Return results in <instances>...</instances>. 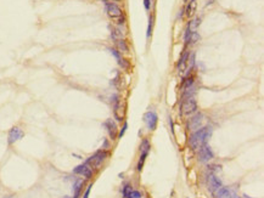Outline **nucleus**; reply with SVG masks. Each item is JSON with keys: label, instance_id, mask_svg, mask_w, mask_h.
<instances>
[{"label": "nucleus", "instance_id": "obj_1", "mask_svg": "<svg viewBox=\"0 0 264 198\" xmlns=\"http://www.w3.org/2000/svg\"><path fill=\"white\" fill-rule=\"evenodd\" d=\"M213 129L212 126H201L200 129L195 130L194 134L189 139V145L192 150H199L204 145H207L209 138L212 136Z\"/></svg>", "mask_w": 264, "mask_h": 198}, {"label": "nucleus", "instance_id": "obj_2", "mask_svg": "<svg viewBox=\"0 0 264 198\" xmlns=\"http://www.w3.org/2000/svg\"><path fill=\"white\" fill-rule=\"evenodd\" d=\"M107 157H108V153H107L105 150H100V151L95 152L93 156H90L89 158L84 162V163H85V164H88V165H90L91 168H93V167L99 168V167L102 164V162L107 158Z\"/></svg>", "mask_w": 264, "mask_h": 198}, {"label": "nucleus", "instance_id": "obj_3", "mask_svg": "<svg viewBox=\"0 0 264 198\" xmlns=\"http://www.w3.org/2000/svg\"><path fill=\"white\" fill-rule=\"evenodd\" d=\"M180 109L183 111L185 116H191L194 113L197 112V102L195 100V96L192 97H187V99H183Z\"/></svg>", "mask_w": 264, "mask_h": 198}, {"label": "nucleus", "instance_id": "obj_4", "mask_svg": "<svg viewBox=\"0 0 264 198\" xmlns=\"http://www.w3.org/2000/svg\"><path fill=\"white\" fill-rule=\"evenodd\" d=\"M144 123L146 124L147 129L150 131L155 130L157 128V123H158V116L155 111H147L145 114H144Z\"/></svg>", "mask_w": 264, "mask_h": 198}, {"label": "nucleus", "instance_id": "obj_5", "mask_svg": "<svg viewBox=\"0 0 264 198\" xmlns=\"http://www.w3.org/2000/svg\"><path fill=\"white\" fill-rule=\"evenodd\" d=\"M105 9L107 15L111 19H117L123 15V10L119 7V5H117L116 2H111V1H105Z\"/></svg>", "mask_w": 264, "mask_h": 198}, {"label": "nucleus", "instance_id": "obj_6", "mask_svg": "<svg viewBox=\"0 0 264 198\" xmlns=\"http://www.w3.org/2000/svg\"><path fill=\"white\" fill-rule=\"evenodd\" d=\"M197 151H199V160L202 163H207L214 157V153L208 145H204L202 147H200Z\"/></svg>", "mask_w": 264, "mask_h": 198}, {"label": "nucleus", "instance_id": "obj_7", "mask_svg": "<svg viewBox=\"0 0 264 198\" xmlns=\"http://www.w3.org/2000/svg\"><path fill=\"white\" fill-rule=\"evenodd\" d=\"M73 173L77 174V175H82L83 178H85V179H90L91 178V175H93L91 167L88 165V164H85V163H83L81 165L76 167V168L73 169Z\"/></svg>", "mask_w": 264, "mask_h": 198}, {"label": "nucleus", "instance_id": "obj_8", "mask_svg": "<svg viewBox=\"0 0 264 198\" xmlns=\"http://www.w3.org/2000/svg\"><path fill=\"white\" fill-rule=\"evenodd\" d=\"M23 131H22V129L19 128V126H14V128H11L10 129V131H9V136H7V142L10 143V145H12V143H15L16 141H19L23 138Z\"/></svg>", "mask_w": 264, "mask_h": 198}, {"label": "nucleus", "instance_id": "obj_9", "mask_svg": "<svg viewBox=\"0 0 264 198\" xmlns=\"http://www.w3.org/2000/svg\"><path fill=\"white\" fill-rule=\"evenodd\" d=\"M203 118H204V116H203L202 113H196L192 118L190 119V123H189L190 129H191V130H197V129H200V128L202 126Z\"/></svg>", "mask_w": 264, "mask_h": 198}, {"label": "nucleus", "instance_id": "obj_10", "mask_svg": "<svg viewBox=\"0 0 264 198\" xmlns=\"http://www.w3.org/2000/svg\"><path fill=\"white\" fill-rule=\"evenodd\" d=\"M207 182H208V188H209L212 192H216V191L222 186V181L217 178L216 175H213V174H209V175H208Z\"/></svg>", "mask_w": 264, "mask_h": 198}, {"label": "nucleus", "instance_id": "obj_11", "mask_svg": "<svg viewBox=\"0 0 264 198\" xmlns=\"http://www.w3.org/2000/svg\"><path fill=\"white\" fill-rule=\"evenodd\" d=\"M103 125H105V128L107 129L108 135H110L112 139H115L116 135H117V124L113 122V119H107V120L103 123Z\"/></svg>", "mask_w": 264, "mask_h": 198}, {"label": "nucleus", "instance_id": "obj_12", "mask_svg": "<svg viewBox=\"0 0 264 198\" xmlns=\"http://www.w3.org/2000/svg\"><path fill=\"white\" fill-rule=\"evenodd\" d=\"M189 55H190V52L185 50V51H184V54L180 56L179 61H178L177 69H178V72H179V73H183L184 71L186 69V67H187V59H189Z\"/></svg>", "mask_w": 264, "mask_h": 198}, {"label": "nucleus", "instance_id": "obj_13", "mask_svg": "<svg viewBox=\"0 0 264 198\" xmlns=\"http://www.w3.org/2000/svg\"><path fill=\"white\" fill-rule=\"evenodd\" d=\"M214 195H216V198H231L234 196V193H233V191H231L230 188L223 187V186H220V187L214 192Z\"/></svg>", "mask_w": 264, "mask_h": 198}, {"label": "nucleus", "instance_id": "obj_14", "mask_svg": "<svg viewBox=\"0 0 264 198\" xmlns=\"http://www.w3.org/2000/svg\"><path fill=\"white\" fill-rule=\"evenodd\" d=\"M196 7H197V2L196 0H190V2H187L186 9H185V14L187 17H192L196 12Z\"/></svg>", "mask_w": 264, "mask_h": 198}, {"label": "nucleus", "instance_id": "obj_15", "mask_svg": "<svg viewBox=\"0 0 264 198\" xmlns=\"http://www.w3.org/2000/svg\"><path fill=\"white\" fill-rule=\"evenodd\" d=\"M116 45H117V50H118L121 54L129 51V46H128L127 41L124 39H117L116 40Z\"/></svg>", "mask_w": 264, "mask_h": 198}, {"label": "nucleus", "instance_id": "obj_16", "mask_svg": "<svg viewBox=\"0 0 264 198\" xmlns=\"http://www.w3.org/2000/svg\"><path fill=\"white\" fill-rule=\"evenodd\" d=\"M150 148H151L150 141H149L147 139H144L141 141V145H140V151H141V153L142 155H149Z\"/></svg>", "mask_w": 264, "mask_h": 198}, {"label": "nucleus", "instance_id": "obj_17", "mask_svg": "<svg viewBox=\"0 0 264 198\" xmlns=\"http://www.w3.org/2000/svg\"><path fill=\"white\" fill-rule=\"evenodd\" d=\"M82 186H83V180H77V181H76V184L73 185V191H74L73 198H78V197H79V195H81Z\"/></svg>", "mask_w": 264, "mask_h": 198}, {"label": "nucleus", "instance_id": "obj_18", "mask_svg": "<svg viewBox=\"0 0 264 198\" xmlns=\"http://www.w3.org/2000/svg\"><path fill=\"white\" fill-rule=\"evenodd\" d=\"M153 21H155V17L153 15H151L149 17V24H147V31H146V37L150 38L151 34H152V29H153Z\"/></svg>", "mask_w": 264, "mask_h": 198}, {"label": "nucleus", "instance_id": "obj_19", "mask_svg": "<svg viewBox=\"0 0 264 198\" xmlns=\"http://www.w3.org/2000/svg\"><path fill=\"white\" fill-rule=\"evenodd\" d=\"M201 39L200 34L196 32V31H191V34H190V39H189V44H196L199 40Z\"/></svg>", "mask_w": 264, "mask_h": 198}, {"label": "nucleus", "instance_id": "obj_20", "mask_svg": "<svg viewBox=\"0 0 264 198\" xmlns=\"http://www.w3.org/2000/svg\"><path fill=\"white\" fill-rule=\"evenodd\" d=\"M200 23H201V19H200V17H196V19H194V20L189 23V28H190L191 31H196L197 27L200 26Z\"/></svg>", "mask_w": 264, "mask_h": 198}, {"label": "nucleus", "instance_id": "obj_21", "mask_svg": "<svg viewBox=\"0 0 264 198\" xmlns=\"http://www.w3.org/2000/svg\"><path fill=\"white\" fill-rule=\"evenodd\" d=\"M146 157H147V155H142V153H141L140 159H139V162H138V165H136V169H138V171H141L142 165H144V162H145Z\"/></svg>", "mask_w": 264, "mask_h": 198}, {"label": "nucleus", "instance_id": "obj_22", "mask_svg": "<svg viewBox=\"0 0 264 198\" xmlns=\"http://www.w3.org/2000/svg\"><path fill=\"white\" fill-rule=\"evenodd\" d=\"M132 190H133V188H132V186H130L129 184H127V185L123 187V191H122V192H123V198L128 197V195L130 193V191H132Z\"/></svg>", "mask_w": 264, "mask_h": 198}, {"label": "nucleus", "instance_id": "obj_23", "mask_svg": "<svg viewBox=\"0 0 264 198\" xmlns=\"http://www.w3.org/2000/svg\"><path fill=\"white\" fill-rule=\"evenodd\" d=\"M127 198H141V193L139 191H135V190H132L130 193L128 195Z\"/></svg>", "mask_w": 264, "mask_h": 198}, {"label": "nucleus", "instance_id": "obj_24", "mask_svg": "<svg viewBox=\"0 0 264 198\" xmlns=\"http://www.w3.org/2000/svg\"><path fill=\"white\" fill-rule=\"evenodd\" d=\"M116 20V22H117V24L121 27V26H123L124 23H125V21H127V19H125V16L124 15H122V16H119V17H117V19H115Z\"/></svg>", "mask_w": 264, "mask_h": 198}, {"label": "nucleus", "instance_id": "obj_25", "mask_svg": "<svg viewBox=\"0 0 264 198\" xmlns=\"http://www.w3.org/2000/svg\"><path fill=\"white\" fill-rule=\"evenodd\" d=\"M189 56H190V55H189ZM194 66H195V52H192L191 56H190V71L194 68Z\"/></svg>", "mask_w": 264, "mask_h": 198}, {"label": "nucleus", "instance_id": "obj_26", "mask_svg": "<svg viewBox=\"0 0 264 198\" xmlns=\"http://www.w3.org/2000/svg\"><path fill=\"white\" fill-rule=\"evenodd\" d=\"M127 128H128V123H124V125H123V128L121 129V131H119V134H118V138H122L123 135H124V133H125V130H127Z\"/></svg>", "mask_w": 264, "mask_h": 198}, {"label": "nucleus", "instance_id": "obj_27", "mask_svg": "<svg viewBox=\"0 0 264 198\" xmlns=\"http://www.w3.org/2000/svg\"><path fill=\"white\" fill-rule=\"evenodd\" d=\"M144 6H145V10L149 11L151 9V0H144Z\"/></svg>", "mask_w": 264, "mask_h": 198}, {"label": "nucleus", "instance_id": "obj_28", "mask_svg": "<svg viewBox=\"0 0 264 198\" xmlns=\"http://www.w3.org/2000/svg\"><path fill=\"white\" fill-rule=\"evenodd\" d=\"M103 1H108V0H103ZM112 1H121V0H112Z\"/></svg>", "mask_w": 264, "mask_h": 198}]
</instances>
